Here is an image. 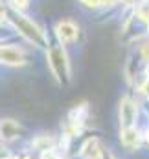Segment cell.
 Segmentation results:
<instances>
[{"label": "cell", "mask_w": 149, "mask_h": 159, "mask_svg": "<svg viewBox=\"0 0 149 159\" xmlns=\"http://www.w3.org/2000/svg\"><path fill=\"white\" fill-rule=\"evenodd\" d=\"M120 141H121V144H123L127 150H136V148L140 146L142 135L138 133L136 128H129V129H121V133H120Z\"/></svg>", "instance_id": "cell-7"}, {"label": "cell", "mask_w": 149, "mask_h": 159, "mask_svg": "<svg viewBox=\"0 0 149 159\" xmlns=\"http://www.w3.org/2000/svg\"><path fill=\"white\" fill-rule=\"evenodd\" d=\"M15 159H30V157H15Z\"/></svg>", "instance_id": "cell-14"}, {"label": "cell", "mask_w": 149, "mask_h": 159, "mask_svg": "<svg viewBox=\"0 0 149 159\" xmlns=\"http://www.w3.org/2000/svg\"><path fill=\"white\" fill-rule=\"evenodd\" d=\"M20 131H22V128L13 119L0 120V139L2 141H13V139L20 137Z\"/></svg>", "instance_id": "cell-5"}, {"label": "cell", "mask_w": 149, "mask_h": 159, "mask_svg": "<svg viewBox=\"0 0 149 159\" xmlns=\"http://www.w3.org/2000/svg\"><path fill=\"white\" fill-rule=\"evenodd\" d=\"M136 13L140 19H144L146 22H149V0H142L136 7Z\"/></svg>", "instance_id": "cell-8"}, {"label": "cell", "mask_w": 149, "mask_h": 159, "mask_svg": "<svg viewBox=\"0 0 149 159\" xmlns=\"http://www.w3.org/2000/svg\"><path fill=\"white\" fill-rule=\"evenodd\" d=\"M50 67L59 81H68V59L63 50V46H50L48 50Z\"/></svg>", "instance_id": "cell-2"}, {"label": "cell", "mask_w": 149, "mask_h": 159, "mask_svg": "<svg viewBox=\"0 0 149 159\" xmlns=\"http://www.w3.org/2000/svg\"><path fill=\"white\" fill-rule=\"evenodd\" d=\"M0 159H9V154L4 146H0Z\"/></svg>", "instance_id": "cell-11"}, {"label": "cell", "mask_w": 149, "mask_h": 159, "mask_svg": "<svg viewBox=\"0 0 149 159\" xmlns=\"http://www.w3.org/2000/svg\"><path fill=\"white\" fill-rule=\"evenodd\" d=\"M103 159H116V157H114L112 154H109V152H105V154H103Z\"/></svg>", "instance_id": "cell-12"}, {"label": "cell", "mask_w": 149, "mask_h": 159, "mask_svg": "<svg viewBox=\"0 0 149 159\" xmlns=\"http://www.w3.org/2000/svg\"><path fill=\"white\" fill-rule=\"evenodd\" d=\"M2 17H4V7L0 6V20H2Z\"/></svg>", "instance_id": "cell-13"}, {"label": "cell", "mask_w": 149, "mask_h": 159, "mask_svg": "<svg viewBox=\"0 0 149 159\" xmlns=\"http://www.w3.org/2000/svg\"><path fill=\"white\" fill-rule=\"evenodd\" d=\"M11 22L15 24V28L20 32L22 37L37 44V46H44L46 44V39H44V34L40 32L37 24H33L30 19H26L24 15H19V13H11Z\"/></svg>", "instance_id": "cell-1"}, {"label": "cell", "mask_w": 149, "mask_h": 159, "mask_svg": "<svg viewBox=\"0 0 149 159\" xmlns=\"http://www.w3.org/2000/svg\"><path fill=\"white\" fill-rule=\"evenodd\" d=\"M81 4L87 7H98V6H101V0H81Z\"/></svg>", "instance_id": "cell-9"}, {"label": "cell", "mask_w": 149, "mask_h": 159, "mask_svg": "<svg viewBox=\"0 0 149 159\" xmlns=\"http://www.w3.org/2000/svg\"><path fill=\"white\" fill-rule=\"evenodd\" d=\"M55 32H57V37L63 41V43H74L79 35L77 32V26L70 20H63L55 26Z\"/></svg>", "instance_id": "cell-6"}, {"label": "cell", "mask_w": 149, "mask_h": 159, "mask_svg": "<svg viewBox=\"0 0 149 159\" xmlns=\"http://www.w3.org/2000/svg\"><path fill=\"white\" fill-rule=\"evenodd\" d=\"M120 128H136V104L131 98H121L120 102Z\"/></svg>", "instance_id": "cell-3"}, {"label": "cell", "mask_w": 149, "mask_h": 159, "mask_svg": "<svg viewBox=\"0 0 149 159\" xmlns=\"http://www.w3.org/2000/svg\"><path fill=\"white\" fill-rule=\"evenodd\" d=\"M11 2H13L19 9H22V7H26V6H28V0H11Z\"/></svg>", "instance_id": "cell-10"}, {"label": "cell", "mask_w": 149, "mask_h": 159, "mask_svg": "<svg viewBox=\"0 0 149 159\" xmlns=\"http://www.w3.org/2000/svg\"><path fill=\"white\" fill-rule=\"evenodd\" d=\"M103 154H105V150L101 148L100 139H96V137L85 141V144L81 146V152H79V156L83 159H103Z\"/></svg>", "instance_id": "cell-4"}]
</instances>
